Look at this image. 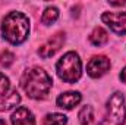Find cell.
Returning a JSON list of instances; mask_svg holds the SVG:
<instances>
[{
  "mask_svg": "<svg viewBox=\"0 0 126 125\" xmlns=\"http://www.w3.org/2000/svg\"><path fill=\"white\" fill-rule=\"evenodd\" d=\"M53 85L51 77L43 69V68H31L28 69L21 80V87L28 97L31 99H44L50 93Z\"/></svg>",
  "mask_w": 126,
  "mask_h": 125,
  "instance_id": "6da1fadb",
  "label": "cell"
},
{
  "mask_svg": "<svg viewBox=\"0 0 126 125\" xmlns=\"http://www.w3.org/2000/svg\"><path fill=\"white\" fill-rule=\"evenodd\" d=\"M1 34L12 44H22L30 34V19L22 12H10L1 22Z\"/></svg>",
  "mask_w": 126,
  "mask_h": 125,
  "instance_id": "7a4b0ae2",
  "label": "cell"
},
{
  "mask_svg": "<svg viewBox=\"0 0 126 125\" xmlns=\"http://www.w3.org/2000/svg\"><path fill=\"white\" fill-rule=\"evenodd\" d=\"M56 72L59 78L64 83H76L82 75V63L75 52H67L56 63Z\"/></svg>",
  "mask_w": 126,
  "mask_h": 125,
  "instance_id": "3957f363",
  "label": "cell"
},
{
  "mask_svg": "<svg viewBox=\"0 0 126 125\" xmlns=\"http://www.w3.org/2000/svg\"><path fill=\"white\" fill-rule=\"evenodd\" d=\"M126 121L125 96L116 91L107 100V113L100 125H123Z\"/></svg>",
  "mask_w": 126,
  "mask_h": 125,
  "instance_id": "277c9868",
  "label": "cell"
},
{
  "mask_svg": "<svg viewBox=\"0 0 126 125\" xmlns=\"http://www.w3.org/2000/svg\"><path fill=\"white\" fill-rule=\"evenodd\" d=\"M101 21L116 34H126V12H104Z\"/></svg>",
  "mask_w": 126,
  "mask_h": 125,
  "instance_id": "5b68a950",
  "label": "cell"
},
{
  "mask_svg": "<svg viewBox=\"0 0 126 125\" xmlns=\"http://www.w3.org/2000/svg\"><path fill=\"white\" fill-rule=\"evenodd\" d=\"M64 43V32H57L54 34L51 38H48L40 49H38V55L43 58V59H48L51 56H54L60 47L63 46Z\"/></svg>",
  "mask_w": 126,
  "mask_h": 125,
  "instance_id": "8992f818",
  "label": "cell"
},
{
  "mask_svg": "<svg viewBox=\"0 0 126 125\" xmlns=\"http://www.w3.org/2000/svg\"><path fill=\"white\" fill-rule=\"evenodd\" d=\"M109 69H110V61L106 56H94L87 65V72L93 78H100L106 75Z\"/></svg>",
  "mask_w": 126,
  "mask_h": 125,
  "instance_id": "52a82bcc",
  "label": "cell"
},
{
  "mask_svg": "<svg viewBox=\"0 0 126 125\" xmlns=\"http://www.w3.org/2000/svg\"><path fill=\"white\" fill-rule=\"evenodd\" d=\"M82 100V96L79 91H66V93H62L57 100H56V104L62 109H66V110H70L73 109L76 104H79V102Z\"/></svg>",
  "mask_w": 126,
  "mask_h": 125,
  "instance_id": "ba28073f",
  "label": "cell"
},
{
  "mask_svg": "<svg viewBox=\"0 0 126 125\" xmlns=\"http://www.w3.org/2000/svg\"><path fill=\"white\" fill-rule=\"evenodd\" d=\"M12 124L13 125H35V118L28 107H18L12 113Z\"/></svg>",
  "mask_w": 126,
  "mask_h": 125,
  "instance_id": "9c48e42d",
  "label": "cell"
},
{
  "mask_svg": "<svg viewBox=\"0 0 126 125\" xmlns=\"http://www.w3.org/2000/svg\"><path fill=\"white\" fill-rule=\"evenodd\" d=\"M19 102H21V96H19V93H18L16 90H13L12 93L6 94V96L0 100V112H3V110H10V109L16 107V106L19 104Z\"/></svg>",
  "mask_w": 126,
  "mask_h": 125,
  "instance_id": "30bf717a",
  "label": "cell"
},
{
  "mask_svg": "<svg viewBox=\"0 0 126 125\" xmlns=\"http://www.w3.org/2000/svg\"><path fill=\"white\" fill-rule=\"evenodd\" d=\"M90 41H91V44H94L97 47H101V46H104L109 41V34H107L106 30H103L101 27H97L90 34Z\"/></svg>",
  "mask_w": 126,
  "mask_h": 125,
  "instance_id": "8fae6325",
  "label": "cell"
},
{
  "mask_svg": "<svg viewBox=\"0 0 126 125\" xmlns=\"http://www.w3.org/2000/svg\"><path fill=\"white\" fill-rule=\"evenodd\" d=\"M78 119H79V124L81 125H93L94 122V110L91 106H84L79 113H78Z\"/></svg>",
  "mask_w": 126,
  "mask_h": 125,
  "instance_id": "7c38bea8",
  "label": "cell"
},
{
  "mask_svg": "<svg viewBox=\"0 0 126 125\" xmlns=\"http://www.w3.org/2000/svg\"><path fill=\"white\" fill-rule=\"evenodd\" d=\"M57 18H59V10H57V7L50 6V7H47V9L43 12L41 22H43L44 25H51V24H54V22L57 21Z\"/></svg>",
  "mask_w": 126,
  "mask_h": 125,
  "instance_id": "4fadbf2b",
  "label": "cell"
},
{
  "mask_svg": "<svg viewBox=\"0 0 126 125\" xmlns=\"http://www.w3.org/2000/svg\"><path fill=\"white\" fill-rule=\"evenodd\" d=\"M46 125H66L67 124V116L62 113H48L44 118Z\"/></svg>",
  "mask_w": 126,
  "mask_h": 125,
  "instance_id": "5bb4252c",
  "label": "cell"
},
{
  "mask_svg": "<svg viewBox=\"0 0 126 125\" xmlns=\"http://www.w3.org/2000/svg\"><path fill=\"white\" fill-rule=\"evenodd\" d=\"M13 61H15V56H13L12 52L4 50V52L0 53V65H3L4 68H9V66L13 63Z\"/></svg>",
  "mask_w": 126,
  "mask_h": 125,
  "instance_id": "9a60e30c",
  "label": "cell"
},
{
  "mask_svg": "<svg viewBox=\"0 0 126 125\" xmlns=\"http://www.w3.org/2000/svg\"><path fill=\"white\" fill-rule=\"evenodd\" d=\"M9 87H10V83H9V78L0 72V97H4L7 91H9Z\"/></svg>",
  "mask_w": 126,
  "mask_h": 125,
  "instance_id": "2e32d148",
  "label": "cell"
},
{
  "mask_svg": "<svg viewBox=\"0 0 126 125\" xmlns=\"http://www.w3.org/2000/svg\"><path fill=\"white\" fill-rule=\"evenodd\" d=\"M119 77H120V81H122V83H126V68L122 69V72H120Z\"/></svg>",
  "mask_w": 126,
  "mask_h": 125,
  "instance_id": "e0dca14e",
  "label": "cell"
},
{
  "mask_svg": "<svg viewBox=\"0 0 126 125\" xmlns=\"http://www.w3.org/2000/svg\"><path fill=\"white\" fill-rule=\"evenodd\" d=\"M110 6H126V1H110Z\"/></svg>",
  "mask_w": 126,
  "mask_h": 125,
  "instance_id": "ac0fdd59",
  "label": "cell"
},
{
  "mask_svg": "<svg viewBox=\"0 0 126 125\" xmlns=\"http://www.w3.org/2000/svg\"><path fill=\"white\" fill-rule=\"evenodd\" d=\"M0 125H6V121H4V119H1V118H0Z\"/></svg>",
  "mask_w": 126,
  "mask_h": 125,
  "instance_id": "d6986e66",
  "label": "cell"
}]
</instances>
